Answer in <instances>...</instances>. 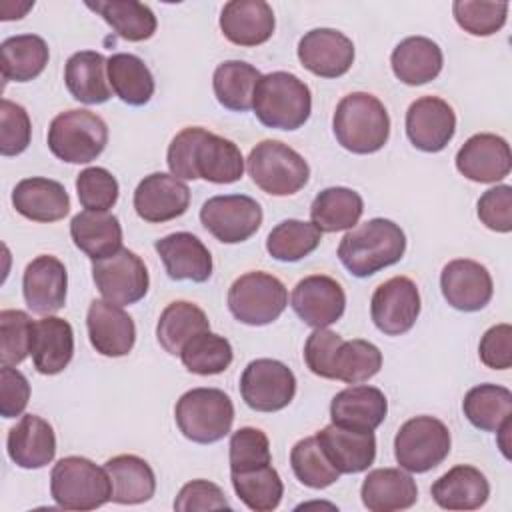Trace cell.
Segmentation results:
<instances>
[{"mask_svg":"<svg viewBox=\"0 0 512 512\" xmlns=\"http://www.w3.org/2000/svg\"><path fill=\"white\" fill-rule=\"evenodd\" d=\"M170 174L180 180H206L214 184L238 182L244 174L240 148L218 134L200 126L180 130L166 154Z\"/></svg>","mask_w":512,"mask_h":512,"instance_id":"6da1fadb","label":"cell"},{"mask_svg":"<svg viewBox=\"0 0 512 512\" xmlns=\"http://www.w3.org/2000/svg\"><path fill=\"white\" fill-rule=\"evenodd\" d=\"M404 252V230L388 218H372L354 226L342 236L338 246L340 262L356 278L372 276L400 262Z\"/></svg>","mask_w":512,"mask_h":512,"instance_id":"7a4b0ae2","label":"cell"},{"mask_svg":"<svg viewBox=\"0 0 512 512\" xmlns=\"http://www.w3.org/2000/svg\"><path fill=\"white\" fill-rule=\"evenodd\" d=\"M332 130L338 144L348 152L372 154L388 142L390 116L374 94L352 92L338 102Z\"/></svg>","mask_w":512,"mask_h":512,"instance_id":"3957f363","label":"cell"},{"mask_svg":"<svg viewBox=\"0 0 512 512\" xmlns=\"http://www.w3.org/2000/svg\"><path fill=\"white\" fill-rule=\"evenodd\" d=\"M252 110L268 128L298 130L310 118L312 94L296 74L270 72L256 84Z\"/></svg>","mask_w":512,"mask_h":512,"instance_id":"277c9868","label":"cell"},{"mask_svg":"<svg viewBox=\"0 0 512 512\" xmlns=\"http://www.w3.org/2000/svg\"><path fill=\"white\" fill-rule=\"evenodd\" d=\"M50 494L64 510H94L112 500V482L92 460L66 456L52 468Z\"/></svg>","mask_w":512,"mask_h":512,"instance_id":"5b68a950","label":"cell"},{"mask_svg":"<svg viewBox=\"0 0 512 512\" xmlns=\"http://www.w3.org/2000/svg\"><path fill=\"white\" fill-rule=\"evenodd\" d=\"M174 418L188 440L212 444L230 432L234 404L220 388H192L178 398Z\"/></svg>","mask_w":512,"mask_h":512,"instance_id":"8992f818","label":"cell"},{"mask_svg":"<svg viewBox=\"0 0 512 512\" xmlns=\"http://www.w3.org/2000/svg\"><path fill=\"white\" fill-rule=\"evenodd\" d=\"M246 168L252 182L272 196L296 194L310 178L308 162L280 140L258 142L248 154Z\"/></svg>","mask_w":512,"mask_h":512,"instance_id":"52a82bcc","label":"cell"},{"mask_svg":"<svg viewBox=\"0 0 512 512\" xmlns=\"http://www.w3.org/2000/svg\"><path fill=\"white\" fill-rule=\"evenodd\" d=\"M108 144L106 122L90 110L60 112L48 128V148L62 162L88 164Z\"/></svg>","mask_w":512,"mask_h":512,"instance_id":"ba28073f","label":"cell"},{"mask_svg":"<svg viewBox=\"0 0 512 512\" xmlns=\"http://www.w3.org/2000/svg\"><path fill=\"white\" fill-rule=\"evenodd\" d=\"M450 430L434 416H414L406 420L394 438V456L406 472H428L450 454Z\"/></svg>","mask_w":512,"mask_h":512,"instance_id":"9c48e42d","label":"cell"},{"mask_svg":"<svg viewBox=\"0 0 512 512\" xmlns=\"http://www.w3.org/2000/svg\"><path fill=\"white\" fill-rule=\"evenodd\" d=\"M288 304L286 286L268 272H246L228 290L232 316L248 326H266L280 318Z\"/></svg>","mask_w":512,"mask_h":512,"instance_id":"30bf717a","label":"cell"},{"mask_svg":"<svg viewBox=\"0 0 512 512\" xmlns=\"http://www.w3.org/2000/svg\"><path fill=\"white\" fill-rule=\"evenodd\" d=\"M92 278L104 300L118 306L136 304L146 296L150 286L146 264L128 248L92 260Z\"/></svg>","mask_w":512,"mask_h":512,"instance_id":"8fae6325","label":"cell"},{"mask_svg":"<svg viewBox=\"0 0 512 512\" xmlns=\"http://www.w3.org/2000/svg\"><path fill=\"white\" fill-rule=\"evenodd\" d=\"M240 394L246 406L256 412H278L294 400L296 376L280 360L258 358L244 368Z\"/></svg>","mask_w":512,"mask_h":512,"instance_id":"7c38bea8","label":"cell"},{"mask_svg":"<svg viewBox=\"0 0 512 512\" xmlns=\"http://www.w3.org/2000/svg\"><path fill=\"white\" fill-rule=\"evenodd\" d=\"M200 222L216 240L238 244L258 232L262 208L246 194L212 196L200 208Z\"/></svg>","mask_w":512,"mask_h":512,"instance_id":"4fadbf2b","label":"cell"},{"mask_svg":"<svg viewBox=\"0 0 512 512\" xmlns=\"http://www.w3.org/2000/svg\"><path fill=\"white\" fill-rule=\"evenodd\" d=\"M420 292L408 276H394L382 282L370 300V316L386 336L406 334L418 320Z\"/></svg>","mask_w":512,"mask_h":512,"instance_id":"5bb4252c","label":"cell"},{"mask_svg":"<svg viewBox=\"0 0 512 512\" xmlns=\"http://www.w3.org/2000/svg\"><path fill=\"white\" fill-rule=\"evenodd\" d=\"M290 304L306 326L326 328L342 318L346 294L334 278L326 274H312L294 286Z\"/></svg>","mask_w":512,"mask_h":512,"instance_id":"9a60e30c","label":"cell"},{"mask_svg":"<svg viewBox=\"0 0 512 512\" xmlns=\"http://www.w3.org/2000/svg\"><path fill=\"white\" fill-rule=\"evenodd\" d=\"M456 132L452 106L438 96H422L408 106L406 136L422 152H440Z\"/></svg>","mask_w":512,"mask_h":512,"instance_id":"2e32d148","label":"cell"},{"mask_svg":"<svg viewBox=\"0 0 512 512\" xmlns=\"http://www.w3.org/2000/svg\"><path fill=\"white\" fill-rule=\"evenodd\" d=\"M298 60L308 72L320 78H338L354 62V44L340 30L314 28L300 38Z\"/></svg>","mask_w":512,"mask_h":512,"instance_id":"e0dca14e","label":"cell"},{"mask_svg":"<svg viewBox=\"0 0 512 512\" xmlns=\"http://www.w3.org/2000/svg\"><path fill=\"white\" fill-rule=\"evenodd\" d=\"M190 204V188L176 176L154 172L144 176L134 190V210L150 224L182 216Z\"/></svg>","mask_w":512,"mask_h":512,"instance_id":"ac0fdd59","label":"cell"},{"mask_svg":"<svg viewBox=\"0 0 512 512\" xmlns=\"http://www.w3.org/2000/svg\"><path fill=\"white\" fill-rule=\"evenodd\" d=\"M440 288L446 302L462 312L482 310L494 292L488 268L470 258L448 262L440 274Z\"/></svg>","mask_w":512,"mask_h":512,"instance_id":"d6986e66","label":"cell"},{"mask_svg":"<svg viewBox=\"0 0 512 512\" xmlns=\"http://www.w3.org/2000/svg\"><path fill=\"white\" fill-rule=\"evenodd\" d=\"M458 172L480 184H492L510 174L512 154L502 136L482 132L470 136L456 154Z\"/></svg>","mask_w":512,"mask_h":512,"instance_id":"ffe728a7","label":"cell"},{"mask_svg":"<svg viewBox=\"0 0 512 512\" xmlns=\"http://www.w3.org/2000/svg\"><path fill=\"white\" fill-rule=\"evenodd\" d=\"M68 274L64 264L50 254L36 256L24 270L22 292L34 314L50 316L66 304Z\"/></svg>","mask_w":512,"mask_h":512,"instance_id":"44dd1931","label":"cell"},{"mask_svg":"<svg viewBox=\"0 0 512 512\" xmlns=\"http://www.w3.org/2000/svg\"><path fill=\"white\" fill-rule=\"evenodd\" d=\"M86 326L94 350L108 358L126 356L136 342V326L122 306L108 300H92Z\"/></svg>","mask_w":512,"mask_h":512,"instance_id":"7402d4cb","label":"cell"},{"mask_svg":"<svg viewBox=\"0 0 512 512\" xmlns=\"http://www.w3.org/2000/svg\"><path fill=\"white\" fill-rule=\"evenodd\" d=\"M316 438L326 458L340 474H358L374 464L376 436L370 430L366 432L328 424L316 434Z\"/></svg>","mask_w":512,"mask_h":512,"instance_id":"603a6c76","label":"cell"},{"mask_svg":"<svg viewBox=\"0 0 512 512\" xmlns=\"http://www.w3.org/2000/svg\"><path fill=\"white\" fill-rule=\"evenodd\" d=\"M274 12L264 0H230L220 12V30L236 46H258L274 34Z\"/></svg>","mask_w":512,"mask_h":512,"instance_id":"cb8c5ba5","label":"cell"},{"mask_svg":"<svg viewBox=\"0 0 512 512\" xmlns=\"http://www.w3.org/2000/svg\"><path fill=\"white\" fill-rule=\"evenodd\" d=\"M172 280L206 282L212 276V256L204 242L190 232L168 234L154 244Z\"/></svg>","mask_w":512,"mask_h":512,"instance_id":"d4e9b609","label":"cell"},{"mask_svg":"<svg viewBox=\"0 0 512 512\" xmlns=\"http://www.w3.org/2000/svg\"><path fill=\"white\" fill-rule=\"evenodd\" d=\"M388 400L380 388L348 386L330 402L332 424L352 430L374 432L386 418Z\"/></svg>","mask_w":512,"mask_h":512,"instance_id":"484cf974","label":"cell"},{"mask_svg":"<svg viewBox=\"0 0 512 512\" xmlns=\"http://www.w3.org/2000/svg\"><path fill=\"white\" fill-rule=\"evenodd\" d=\"M12 206L32 222H56L70 212V196L60 182L32 176L14 186Z\"/></svg>","mask_w":512,"mask_h":512,"instance_id":"4316f807","label":"cell"},{"mask_svg":"<svg viewBox=\"0 0 512 512\" xmlns=\"http://www.w3.org/2000/svg\"><path fill=\"white\" fill-rule=\"evenodd\" d=\"M6 448L10 460L16 466L34 470L54 460L56 436L44 418L36 414H24L20 422L8 430Z\"/></svg>","mask_w":512,"mask_h":512,"instance_id":"83f0119b","label":"cell"},{"mask_svg":"<svg viewBox=\"0 0 512 512\" xmlns=\"http://www.w3.org/2000/svg\"><path fill=\"white\" fill-rule=\"evenodd\" d=\"M34 368L40 374H60L72 360L74 354V330L58 316H46L34 322L32 346H30Z\"/></svg>","mask_w":512,"mask_h":512,"instance_id":"f1b7e54d","label":"cell"},{"mask_svg":"<svg viewBox=\"0 0 512 512\" xmlns=\"http://www.w3.org/2000/svg\"><path fill=\"white\" fill-rule=\"evenodd\" d=\"M360 496L370 512H396L416 504L418 488L402 468H376L364 478Z\"/></svg>","mask_w":512,"mask_h":512,"instance_id":"f546056e","label":"cell"},{"mask_svg":"<svg viewBox=\"0 0 512 512\" xmlns=\"http://www.w3.org/2000/svg\"><path fill=\"white\" fill-rule=\"evenodd\" d=\"M430 492L434 502L444 510H476L486 504L490 484L478 468L458 464L442 474Z\"/></svg>","mask_w":512,"mask_h":512,"instance_id":"4dcf8cb0","label":"cell"},{"mask_svg":"<svg viewBox=\"0 0 512 512\" xmlns=\"http://www.w3.org/2000/svg\"><path fill=\"white\" fill-rule=\"evenodd\" d=\"M64 82L74 100L102 104L110 98L108 58L96 50H80L66 60Z\"/></svg>","mask_w":512,"mask_h":512,"instance_id":"1f68e13d","label":"cell"},{"mask_svg":"<svg viewBox=\"0 0 512 512\" xmlns=\"http://www.w3.org/2000/svg\"><path fill=\"white\" fill-rule=\"evenodd\" d=\"M390 64L400 82L420 86L440 74L444 56L434 40L426 36H408L392 50Z\"/></svg>","mask_w":512,"mask_h":512,"instance_id":"d6a6232c","label":"cell"},{"mask_svg":"<svg viewBox=\"0 0 512 512\" xmlns=\"http://www.w3.org/2000/svg\"><path fill=\"white\" fill-rule=\"evenodd\" d=\"M70 236L90 260L112 256L122 248V226L110 212H78L70 222Z\"/></svg>","mask_w":512,"mask_h":512,"instance_id":"836d02e7","label":"cell"},{"mask_svg":"<svg viewBox=\"0 0 512 512\" xmlns=\"http://www.w3.org/2000/svg\"><path fill=\"white\" fill-rule=\"evenodd\" d=\"M112 482V502L142 504L156 492V476L150 464L134 454H120L104 464Z\"/></svg>","mask_w":512,"mask_h":512,"instance_id":"e575fe53","label":"cell"},{"mask_svg":"<svg viewBox=\"0 0 512 512\" xmlns=\"http://www.w3.org/2000/svg\"><path fill=\"white\" fill-rule=\"evenodd\" d=\"M50 52L44 38L36 34H16L0 44V66L6 82H30L38 78Z\"/></svg>","mask_w":512,"mask_h":512,"instance_id":"d590c367","label":"cell"},{"mask_svg":"<svg viewBox=\"0 0 512 512\" xmlns=\"http://www.w3.org/2000/svg\"><path fill=\"white\" fill-rule=\"evenodd\" d=\"M382 368V352L368 340L340 338L328 362V380L360 384L376 376Z\"/></svg>","mask_w":512,"mask_h":512,"instance_id":"8d00e7d4","label":"cell"},{"mask_svg":"<svg viewBox=\"0 0 512 512\" xmlns=\"http://www.w3.org/2000/svg\"><path fill=\"white\" fill-rule=\"evenodd\" d=\"M364 212L362 196L344 186L324 188L310 206L312 224L320 232H340L350 230L358 224Z\"/></svg>","mask_w":512,"mask_h":512,"instance_id":"74e56055","label":"cell"},{"mask_svg":"<svg viewBox=\"0 0 512 512\" xmlns=\"http://www.w3.org/2000/svg\"><path fill=\"white\" fill-rule=\"evenodd\" d=\"M206 330H210V322L204 310L192 302L176 300L162 310L156 324V338L168 354L180 356L184 344Z\"/></svg>","mask_w":512,"mask_h":512,"instance_id":"f35d334b","label":"cell"},{"mask_svg":"<svg viewBox=\"0 0 512 512\" xmlns=\"http://www.w3.org/2000/svg\"><path fill=\"white\" fill-rule=\"evenodd\" d=\"M108 82L112 92L130 106H144L154 96V76L142 58L118 52L108 58Z\"/></svg>","mask_w":512,"mask_h":512,"instance_id":"ab89813d","label":"cell"},{"mask_svg":"<svg viewBox=\"0 0 512 512\" xmlns=\"http://www.w3.org/2000/svg\"><path fill=\"white\" fill-rule=\"evenodd\" d=\"M230 478L236 496L254 512H270L278 508L284 496V484L272 462L230 470Z\"/></svg>","mask_w":512,"mask_h":512,"instance_id":"60d3db41","label":"cell"},{"mask_svg":"<svg viewBox=\"0 0 512 512\" xmlns=\"http://www.w3.org/2000/svg\"><path fill=\"white\" fill-rule=\"evenodd\" d=\"M86 6L100 14L106 24H110L112 30L128 42H142L152 38L158 26L150 6L136 0H98L86 2Z\"/></svg>","mask_w":512,"mask_h":512,"instance_id":"b9f144b4","label":"cell"},{"mask_svg":"<svg viewBox=\"0 0 512 512\" xmlns=\"http://www.w3.org/2000/svg\"><path fill=\"white\" fill-rule=\"evenodd\" d=\"M260 78L262 74L252 64L242 60H226L218 64L212 76L216 100L232 112H246L252 108L254 90Z\"/></svg>","mask_w":512,"mask_h":512,"instance_id":"7bdbcfd3","label":"cell"},{"mask_svg":"<svg viewBox=\"0 0 512 512\" xmlns=\"http://www.w3.org/2000/svg\"><path fill=\"white\" fill-rule=\"evenodd\" d=\"M462 410L474 428L498 432L512 418V392L498 384H478L466 392Z\"/></svg>","mask_w":512,"mask_h":512,"instance_id":"ee69618b","label":"cell"},{"mask_svg":"<svg viewBox=\"0 0 512 512\" xmlns=\"http://www.w3.org/2000/svg\"><path fill=\"white\" fill-rule=\"evenodd\" d=\"M320 240L322 232L312 222L288 218L270 230L266 238V250L274 260L296 262L312 254Z\"/></svg>","mask_w":512,"mask_h":512,"instance_id":"f6af8a7d","label":"cell"},{"mask_svg":"<svg viewBox=\"0 0 512 512\" xmlns=\"http://www.w3.org/2000/svg\"><path fill=\"white\" fill-rule=\"evenodd\" d=\"M234 352L230 342L210 330L196 334L188 340L180 352L184 368L198 376H214L224 372L232 364Z\"/></svg>","mask_w":512,"mask_h":512,"instance_id":"bcb514c9","label":"cell"},{"mask_svg":"<svg viewBox=\"0 0 512 512\" xmlns=\"http://www.w3.org/2000/svg\"><path fill=\"white\" fill-rule=\"evenodd\" d=\"M290 464H292L294 476L304 486L314 488V490L328 488L340 478V472L326 458L316 436L302 438L292 446Z\"/></svg>","mask_w":512,"mask_h":512,"instance_id":"7dc6e473","label":"cell"},{"mask_svg":"<svg viewBox=\"0 0 512 512\" xmlns=\"http://www.w3.org/2000/svg\"><path fill=\"white\" fill-rule=\"evenodd\" d=\"M452 14L464 32L472 36H492L506 24L508 2L456 0Z\"/></svg>","mask_w":512,"mask_h":512,"instance_id":"c3c4849f","label":"cell"},{"mask_svg":"<svg viewBox=\"0 0 512 512\" xmlns=\"http://www.w3.org/2000/svg\"><path fill=\"white\" fill-rule=\"evenodd\" d=\"M34 322L24 310L0 312V362L2 366H16L26 360L32 346Z\"/></svg>","mask_w":512,"mask_h":512,"instance_id":"681fc988","label":"cell"},{"mask_svg":"<svg viewBox=\"0 0 512 512\" xmlns=\"http://www.w3.org/2000/svg\"><path fill=\"white\" fill-rule=\"evenodd\" d=\"M118 180L106 168L92 166L78 174L76 178V194L86 210L108 212L118 200Z\"/></svg>","mask_w":512,"mask_h":512,"instance_id":"f907efd6","label":"cell"},{"mask_svg":"<svg viewBox=\"0 0 512 512\" xmlns=\"http://www.w3.org/2000/svg\"><path fill=\"white\" fill-rule=\"evenodd\" d=\"M32 136L30 116L24 106L2 98L0 104V152L2 156H18L22 154Z\"/></svg>","mask_w":512,"mask_h":512,"instance_id":"816d5d0a","label":"cell"},{"mask_svg":"<svg viewBox=\"0 0 512 512\" xmlns=\"http://www.w3.org/2000/svg\"><path fill=\"white\" fill-rule=\"evenodd\" d=\"M230 470H242L258 464L272 462L268 436L260 428L244 426L236 430L230 438Z\"/></svg>","mask_w":512,"mask_h":512,"instance_id":"f5cc1de1","label":"cell"},{"mask_svg":"<svg viewBox=\"0 0 512 512\" xmlns=\"http://www.w3.org/2000/svg\"><path fill=\"white\" fill-rule=\"evenodd\" d=\"M478 218L486 228L508 234L512 230V188L500 184L486 190L478 198Z\"/></svg>","mask_w":512,"mask_h":512,"instance_id":"db71d44e","label":"cell"},{"mask_svg":"<svg viewBox=\"0 0 512 512\" xmlns=\"http://www.w3.org/2000/svg\"><path fill=\"white\" fill-rule=\"evenodd\" d=\"M230 508L224 492L210 480H192L184 484L174 500V510L196 512V510H222Z\"/></svg>","mask_w":512,"mask_h":512,"instance_id":"11a10c76","label":"cell"},{"mask_svg":"<svg viewBox=\"0 0 512 512\" xmlns=\"http://www.w3.org/2000/svg\"><path fill=\"white\" fill-rule=\"evenodd\" d=\"M478 356L492 370H508L512 366V326L496 324L488 328L480 338Z\"/></svg>","mask_w":512,"mask_h":512,"instance_id":"9f6ffc18","label":"cell"},{"mask_svg":"<svg viewBox=\"0 0 512 512\" xmlns=\"http://www.w3.org/2000/svg\"><path fill=\"white\" fill-rule=\"evenodd\" d=\"M30 400V384L26 376L12 368L2 366L0 368V414L4 418H16L20 416Z\"/></svg>","mask_w":512,"mask_h":512,"instance_id":"6f0895ef","label":"cell"},{"mask_svg":"<svg viewBox=\"0 0 512 512\" xmlns=\"http://www.w3.org/2000/svg\"><path fill=\"white\" fill-rule=\"evenodd\" d=\"M340 338H342L340 334L326 330V328H314V332L306 338L304 362L312 374H316L320 378H328L330 354Z\"/></svg>","mask_w":512,"mask_h":512,"instance_id":"680465c9","label":"cell"},{"mask_svg":"<svg viewBox=\"0 0 512 512\" xmlns=\"http://www.w3.org/2000/svg\"><path fill=\"white\" fill-rule=\"evenodd\" d=\"M510 430H512V418L510 420H506L500 428H498V444H500V450H502V454L506 456V458H510V454H508V436H510Z\"/></svg>","mask_w":512,"mask_h":512,"instance_id":"91938a15","label":"cell"}]
</instances>
